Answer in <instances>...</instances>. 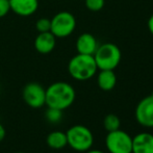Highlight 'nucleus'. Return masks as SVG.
Segmentation results:
<instances>
[{"label": "nucleus", "instance_id": "5701e85b", "mask_svg": "<svg viewBox=\"0 0 153 153\" xmlns=\"http://www.w3.org/2000/svg\"><path fill=\"white\" fill-rule=\"evenodd\" d=\"M15 153H26V152H22V151H20V152H15Z\"/></svg>", "mask_w": 153, "mask_h": 153}, {"label": "nucleus", "instance_id": "2eb2a0df", "mask_svg": "<svg viewBox=\"0 0 153 153\" xmlns=\"http://www.w3.org/2000/svg\"><path fill=\"white\" fill-rule=\"evenodd\" d=\"M103 126H104L105 130L107 132L118 130V129H120V126H121L120 118L115 114H108V115L105 116L104 120H103Z\"/></svg>", "mask_w": 153, "mask_h": 153}, {"label": "nucleus", "instance_id": "4be33fe9", "mask_svg": "<svg viewBox=\"0 0 153 153\" xmlns=\"http://www.w3.org/2000/svg\"><path fill=\"white\" fill-rule=\"evenodd\" d=\"M85 153H104L103 151H101V150H96V149H90L88 150V151H85Z\"/></svg>", "mask_w": 153, "mask_h": 153}, {"label": "nucleus", "instance_id": "0eeeda50", "mask_svg": "<svg viewBox=\"0 0 153 153\" xmlns=\"http://www.w3.org/2000/svg\"><path fill=\"white\" fill-rule=\"evenodd\" d=\"M22 98L31 108H41L46 102V89L38 82H29L23 88Z\"/></svg>", "mask_w": 153, "mask_h": 153}, {"label": "nucleus", "instance_id": "aec40b11", "mask_svg": "<svg viewBox=\"0 0 153 153\" xmlns=\"http://www.w3.org/2000/svg\"><path fill=\"white\" fill-rule=\"evenodd\" d=\"M148 29H149L150 33L153 36V14L149 18V20H148Z\"/></svg>", "mask_w": 153, "mask_h": 153}, {"label": "nucleus", "instance_id": "1a4fd4ad", "mask_svg": "<svg viewBox=\"0 0 153 153\" xmlns=\"http://www.w3.org/2000/svg\"><path fill=\"white\" fill-rule=\"evenodd\" d=\"M56 44V38L51 31L39 32L34 40V48L39 53L48 54L52 52Z\"/></svg>", "mask_w": 153, "mask_h": 153}, {"label": "nucleus", "instance_id": "f257e3e1", "mask_svg": "<svg viewBox=\"0 0 153 153\" xmlns=\"http://www.w3.org/2000/svg\"><path fill=\"white\" fill-rule=\"evenodd\" d=\"M75 97L76 93L70 83L65 81H57L53 82L46 89L45 105L51 108L65 111L73 104Z\"/></svg>", "mask_w": 153, "mask_h": 153}, {"label": "nucleus", "instance_id": "9b49d317", "mask_svg": "<svg viewBox=\"0 0 153 153\" xmlns=\"http://www.w3.org/2000/svg\"><path fill=\"white\" fill-rule=\"evenodd\" d=\"M132 153H153V134L141 132L132 137Z\"/></svg>", "mask_w": 153, "mask_h": 153}, {"label": "nucleus", "instance_id": "7ed1b4c3", "mask_svg": "<svg viewBox=\"0 0 153 153\" xmlns=\"http://www.w3.org/2000/svg\"><path fill=\"white\" fill-rule=\"evenodd\" d=\"M94 59L99 70H115L122 59L121 50L113 43H105L98 46Z\"/></svg>", "mask_w": 153, "mask_h": 153}, {"label": "nucleus", "instance_id": "dca6fc26", "mask_svg": "<svg viewBox=\"0 0 153 153\" xmlns=\"http://www.w3.org/2000/svg\"><path fill=\"white\" fill-rule=\"evenodd\" d=\"M45 118L48 122L52 123V124H56V123L61 122L62 119V111L57 108H51L48 107V109L45 113Z\"/></svg>", "mask_w": 153, "mask_h": 153}, {"label": "nucleus", "instance_id": "ddd939ff", "mask_svg": "<svg viewBox=\"0 0 153 153\" xmlns=\"http://www.w3.org/2000/svg\"><path fill=\"white\" fill-rule=\"evenodd\" d=\"M97 83L102 91H111L117 83V76L114 70H100L97 76Z\"/></svg>", "mask_w": 153, "mask_h": 153}, {"label": "nucleus", "instance_id": "f8f14e48", "mask_svg": "<svg viewBox=\"0 0 153 153\" xmlns=\"http://www.w3.org/2000/svg\"><path fill=\"white\" fill-rule=\"evenodd\" d=\"M98 46L99 45L96 38L89 32H85V33L80 34L76 41V50L77 52L81 53V54L94 55Z\"/></svg>", "mask_w": 153, "mask_h": 153}, {"label": "nucleus", "instance_id": "39448f33", "mask_svg": "<svg viewBox=\"0 0 153 153\" xmlns=\"http://www.w3.org/2000/svg\"><path fill=\"white\" fill-rule=\"evenodd\" d=\"M105 146L109 153H132V137L124 130L107 132Z\"/></svg>", "mask_w": 153, "mask_h": 153}, {"label": "nucleus", "instance_id": "423d86ee", "mask_svg": "<svg viewBox=\"0 0 153 153\" xmlns=\"http://www.w3.org/2000/svg\"><path fill=\"white\" fill-rule=\"evenodd\" d=\"M76 19L69 12H59L51 19L50 31L55 38H67L75 30Z\"/></svg>", "mask_w": 153, "mask_h": 153}, {"label": "nucleus", "instance_id": "4468645a", "mask_svg": "<svg viewBox=\"0 0 153 153\" xmlns=\"http://www.w3.org/2000/svg\"><path fill=\"white\" fill-rule=\"evenodd\" d=\"M46 143L48 145V147L53 150L64 149L68 145L66 132H62V131L59 130L52 131V132H50L47 135Z\"/></svg>", "mask_w": 153, "mask_h": 153}, {"label": "nucleus", "instance_id": "412c9836", "mask_svg": "<svg viewBox=\"0 0 153 153\" xmlns=\"http://www.w3.org/2000/svg\"><path fill=\"white\" fill-rule=\"evenodd\" d=\"M5 129H4V127L1 125V123H0V142H2L4 140V137H5Z\"/></svg>", "mask_w": 153, "mask_h": 153}, {"label": "nucleus", "instance_id": "f3484780", "mask_svg": "<svg viewBox=\"0 0 153 153\" xmlns=\"http://www.w3.org/2000/svg\"><path fill=\"white\" fill-rule=\"evenodd\" d=\"M85 6L91 12H99L103 8L105 4V0H85Z\"/></svg>", "mask_w": 153, "mask_h": 153}, {"label": "nucleus", "instance_id": "a211bd4d", "mask_svg": "<svg viewBox=\"0 0 153 153\" xmlns=\"http://www.w3.org/2000/svg\"><path fill=\"white\" fill-rule=\"evenodd\" d=\"M50 27H51V20L48 18H41L36 23V28L39 32L50 31Z\"/></svg>", "mask_w": 153, "mask_h": 153}, {"label": "nucleus", "instance_id": "9d476101", "mask_svg": "<svg viewBox=\"0 0 153 153\" xmlns=\"http://www.w3.org/2000/svg\"><path fill=\"white\" fill-rule=\"evenodd\" d=\"M10 10L22 17L34 14L39 7V0H8Z\"/></svg>", "mask_w": 153, "mask_h": 153}, {"label": "nucleus", "instance_id": "6ab92c4d", "mask_svg": "<svg viewBox=\"0 0 153 153\" xmlns=\"http://www.w3.org/2000/svg\"><path fill=\"white\" fill-rule=\"evenodd\" d=\"M10 10V1L8 0H0V18H3L4 16H6Z\"/></svg>", "mask_w": 153, "mask_h": 153}, {"label": "nucleus", "instance_id": "6e6552de", "mask_svg": "<svg viewBox=\"0 0 153 153\" xmlns=\"http://www.w3.org/2000/svg\"><path fill=\"white\" fill-rule=\"evenodd\" d=\"M135 119L142 126L153 128V94L139 102L135 108Z\"/></svg>", "mask_w": 153, "mask_h": 153}, {"label": "nucleus", "instance_id": "20e7f679", "mask_svg": "<svg viewBox=\"0 0 153 153\" xmlns=\"http://www.w3.org/2000/svg\"><path fill=\"white\" fill-rule=\"evenodd\" d=\"M66 134L68 145L75 151L85 152L92 149L94 135L88 127L83 125H74L67 130Z\"/></svg>", "mask_w": 153, "mask_h": 153}, {"label": "nucleus", "instance_id": "f03ea898", "mask_svg": "<svg viewBox=\"0 0 153 153\" xmlns=\"http://www.w3.org/2000/svg\"><path fill=\"white\" fill-rule=\"evenodd\" d=\"M97 65L93 55L77 53L68 64L69 74L74 79L85 81L91 79L97 73Z\"/></svg>", "mask_w": 153, "mask_h": 153}]
</instances>
